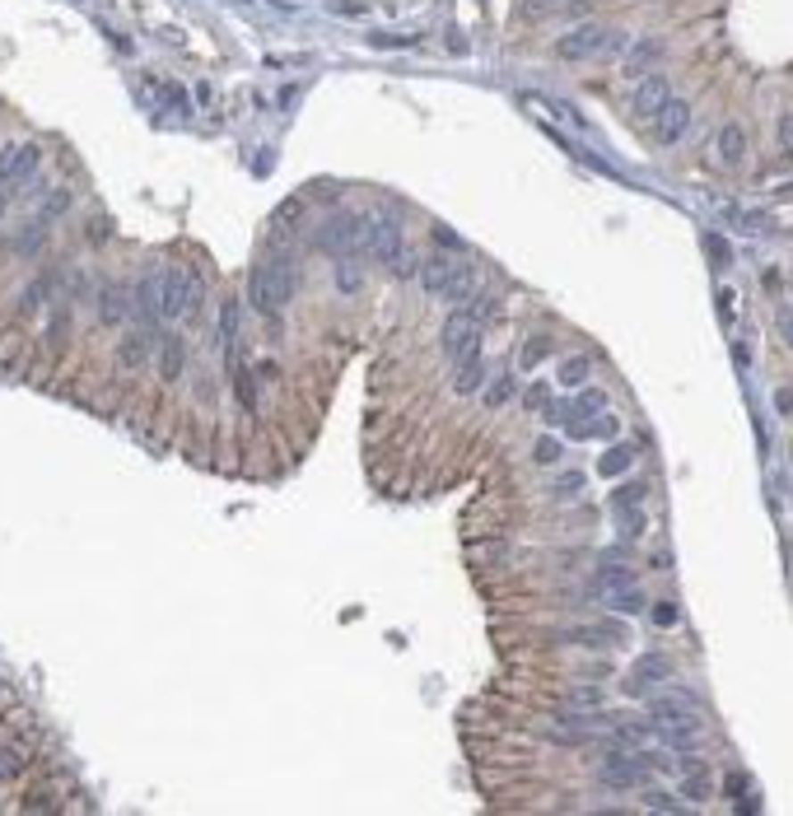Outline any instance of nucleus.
Segmentation results:
<instances>
[{"instance_id": "obj_38", "label": "nucleus", "mask_w": 793, "mask_h": 816, "mask_svg": "<svg viewBox=\"0 0 793 816\" xmlns=\"http://www.w3.org/2000/svg\"><path fill=\"white\" fill-rule=\"evenodd\" d=\"M234 387H238L243 406L252 411V406H257V383H252V369H238V374H234Z\"/></svg>"}, {"instance_id": "obj_24", "label": "nucleus", "mask_w": 793, "mask_h": 816, "mask_svg": "<svg viewBox=\"0 0 793 816\" xmlns=\"http://www.w3.org/2000/svg\"><path fill=\"white\" fill-rule=\"evenodd\" d=\"M588 374H593V359L588 355H569L560 369H556V378H560V387H583L588 383Z\"/></svg>"}, {"instance_id": "obj_26", "label": "nucleus", "mask_w": 793, "mask_h": 816, "mask_svg": "<svg viewBox=\"0 0 793 816\" xmlns=\"http://www.w3.org/2000/svg\"><path fill=\"white\" fill-rule=\"evenodd\" d=\"M462 309H467V313H472V317L485 326V322H491V317L500 313V303H495V294H491V290H472V294L462 299Z\"/></svg>"}, {"instance_id": "obj_9", "label": "nucleus", "mask_w": 793, "mask_h": 816, "mask_svg": "<svg viewBox=\"0 0 793 816\" xmlns=\"http://www.w3.org/2000/svg\"><path fill=\"white\" fill-rule=\"evenodd\" d=\"M673 98V85H667V75L663 70H648V75H640L635 79V94H630V117H640V121H654V112Z\"/></svg>"}, {"instance_id": "obj_54", "label": "nucleus", "mask_w": 793, "mask_h": 816, "mask_svg": "<svg viewBox=\"0 0 793 816\" xmlns=\"http://www.w3.org/2000/svg\"><path fill=\"white\" fill-rule=\"evenodd\" d=\"M789 406H793V397H789V387H780V392H775V411H780V416H789Z\"/></svg>"}, {"instance_id": "obj_8", "label": "nucleus", "mask_w": 793, "mask_h": 816, "mask_svg": "<svg viewBox=\"0 0 793 816\" xmlns=\"http://www.w3.org/2000/svg\"><path fill=\"white\" fill-rule=\"evenodd\" d=\"M602 779H607V788H644L648 765H644V756H630V751L612 746L602 756Z\"/></svg>"}, {"instance_id": "obj_36", "label": "nucleus", "mask_w": 793, "mask_h": 816, "mask_svg": "<svg viewBox=\"0 0 793 816\" xmlns=\"http://www.w3.org/2000/svg\"><path fill=\"white\" fill-rule=\"evenodd\" d=\"M681 793L690 803H700V798H709V793H715V784H709V774L705 770H690V779L681 784Z\"/></svg>"}, {"instance_id": "obj_10", "label": "nucleus", "mask_w": 793, "mask_h": 816, "mask_svg": "<svg viewBox=\"0 0 793 816\" xmlns=\"http://www.w3.org/2000/svg\"><path fill=\"white\" fill-rule=\"evenodd\" d=\"M690 127V103L686 98H667V103L654 112V140L658 145H677Z\"/></svg>"}, {"instance_id": "obj_13", "label": "nucleus", "mask_w": 793, "mask_h": 816, "mask_svg": "<svg viewBox=\"0 0 793 816\" xmlns=\"http://www.w3.org/2000/svg\"><path fill=\"white\" fill-rule=\"evenodd\" d=\"M663 52H667V43L663 37H640L635 47H625V75L630 79H640V75H648L663 61Z\"/></svg>"}, {"instance_id": "obj_27", "label": "nucleus", "mask_w": 793, "mask_h": 816, "mask_svg": "<svg viewBox=\"0 0 793 816\" xmlns=\"http://www.w3.org/2000/svg\"><path fill=\"white\" fill-rule=\"evenodd\" d=\"M551 350H556V341H551V336H533V341L523 345V355H518V369H523V374H533V369H537V364H541L546 355H551Z\"/></svg>"}, {"instance_id": "obj_32", "label": "nucleus", "mask_w": 793, "mask_h": 816, "mask_svg": "<svg viewBox=\"0 0 793 816\" xmlns=\"http://www.w3.org/2000/svg\"><path fill=\"white\" fill-rule=\"evenodd\" d=\"M565 639H574V644H621V625H593V630H574V635H565Z\"/></svg>"}, {"instance_id": "obj_14", "label": "nucleus", "mask_w": 793, "mask_h": 816, "mask_svg": "<svg viewBox=\"0 0 793 816\" xmlns=\"http://www.w3.org/2000/svg\"><path fill=\"white\" fill-rule=\"evenodd\" d=\"M154 345H159V332H127L117 341V359L127 364V369H145Z\"/></svg>"}, {"instance_id": "obj_3", "label": "nucleus", "mask_w": 793, "mask_h": 816, "mask_svg": "<svg viewBox=\"0 0 793 816\" xmlns=\"http://www.w3.org/2000/svg\"><path fill=\"white\" fill-rule=\"evenodd\" d=\"M625 47V33L621 29H602V24H583L574 33L560 37V56L565 61H593V56H616Z\"/></svg>"}, {"instance_id": "obj_45", "label": "nucleus", "mask_w": 793, "mask_h": 816, "mask_svg": "<svg viewBox=\"0 0 793 816\" xmlns=\"http://www.w3.org/2000/svg\"><path fill=\"white\" fill-rule=\"evenodd\" d=\"M416 267H420V261H416V257H411V252H406V248H401V257H397V261H392V271H397V276H401V280H411V276H416Z\"/></svg>"}, {"instance_id": "obj_42", "label": "nucleus", "mask_w": 793, "mask_h": 816, "mask_svg": "<svg viewBox=\"0 0 793 816\" xmlns=\"http://www.w3.org/2000/svg\"><path fill=\"white\" fill-rule=\"evenodd\" d=\"M560 453H565L560 439H556V434H546V439H537V453H533V457H537V462H560Z\"/></svg>"}, {"instance_id": "obj_43", "label": "nucleus", "mask_w": 793, "mask_h": 816, "mask_svg": "<svg viewBox=\"0 0 793 816\" xmlns=\"http://www.w3.org/2000/svg\"><path fill=\"white\" fill-rule=\"evenodd\" d=\"M546 401H551V387H546V383H533V387L523 392V406H527V411H541Z\"/></svg>"}, {"instance_id": "obj_4", "label": "nucleus", "mask_w": 793, "mask_h": 816, "mask_svg": "<svg viewBox=\"0 0 793 816\" xmlns=\"http://www.w3.org/2000/svg\"><path fill=\"white\" fill-rule=\"evenodd\" d=\"M318 248L332 252V257H355V252H364V215H355V210L332 215L318 229Z\"/></svg>"}, {"instance_id": "obj_7", "label": "nucleus", "mask_w": 793, "mask_h": 816, "mask_svg": "<svg viewBox=\"0 0 793 816\" xmlns=\"http://www.w3.org/2000/svg\"><path fill=\"white\" fill-rule=\"evenodd\" d=\"M37 163H43V145H33V140H24V145H5V150H0V192H5V187H24V182L37 173Z\"/></svg>"}, {"instance_id": "obj_6", "label": "nucleus", "mask_w": 793, "mask_h": 816, "mask_svg": "<svg viewBox=\"0 0 793 816\" xmlns=\"http://www.w3.org/2000/svg\"><path fill=\"white\" fill-rule=\"evenodd\" d=\"M481 332H485V326H481L472 313H467V309H453L449 322H443V332H439L443 355H449V359H462V355L481 350Z\"/></svg>"}, {"instance_id": "obj_2", "label": "nucleus", "mask_w": 793, "mask_h": 816, "mask_svg": "<svg viewBox=\"0 0 793 816\" xmlns=\"http://www.w3.org/2000/svg\"><path fill=\"white\" fill-rule=\"evenodd\" d=\"M196 299H201L196 271L169 267L164 276H159V317H164V322H182L187 313H196Z\"/></svg>"}, {"instance_id": "obj_34", "label": "nucleus", "mask_w": 793, "mask_h": 816, "mask_svg": "<svg viewBox=\"0 0 793 816\" xmlns=\"http://www.w3.org/2000/svg\"><path fill=\"white\" fill-rule=\"evenodd\" d=\"M583 481H588L583 472H560L556 485H551V495H556V499H574L579 490H583Z\"/></svg>"}, {"instance_id": "obj_52", "label": "nucleus", "mask_w": 793, "mask_h": 816, "mask_svg": "<svg viewBox=\"0 0 793 816\" xmlns=\"http://www.w3.org/2000/svg\"><path fill=\"white\" fill-rule=\"evenodd\" d=\"M434 238H439V248H462V238H458L453 229H443V224L434 229Z\"/></svg>"}, {"instance_id": "obj_37", "label": "nucleus", "mask_w": 793, "mask_h": 816, "mask_svg": "<svg viewBox=\"0 0 793 816\" xmlns=\"http://www.w3.org/2000/svg\"><path fill=\"white\" fill-rule=\"evenodd\" d=\"M644 495H648V485H644V481H625V485L616 490V495H612V504H616V508H635Z\"/></svg>"}, {"instance_id": "obj_31", "label": "nucleus", "mask_w": 793, "mask_h": 816, "mask_svg": "<svg viewBox=\"0 0 793 816\" xmlns=\"http://www.w3.org/2000/svg\"><path fill=\"white\" fill-rule=\"evenodd\" d=\"M154 94H159V103H164L169 112H178V117L192 112V98H187V89H182V85H159Z\"/></svg>"}, {"instance_id": "obj_29", "label": "nucleus", "mask_w": 793, "mask_h": 816, "mask_svg": "<svg viewBox=\"0 0 793 816\" xmlns=\"http://www.w3.org/2000/svg\"><path fill=\"white\" fill-rule=\"evenodd\" d=\"M602 593H612V588H625V583H635V569H625V565H598V579H593Z\"/></svg>"}, {"instance_id": "obj_28", "label": "nucleus", "mask_w": 793, "mask_h": 816, "mask_svg": "<svg viewBox=\"0 0 793 816\" xmlns=\"http://www.w3.org/2000/svg\"><path fill=\"white\" fill-rule=\"evenodd\" d=\"M476 290V276H472V267L467 261H458L453 267V276H449V290H443V299H453V303H462L467 294Z\"/></svg>"}, {"instance_id": "obj_51", "label": "nucleus", "mask_w": 793, "mask_h": 816, "mask_svg": "<svg viewBox=\"0 0 793 816\" xmlns=\"http://www.w3.org/2000/svg\"><path fill=\"white\" fill-rule=\"evenodd\" d=\"M780 150H784V154L793 150V121H789V112L780 117Z\"/></svg>"}, {"instance_id": "obj_16", "label": "nucleus", "mask_w": 793, "mask_h": 816, "mask_svg": "<svg viewBox=\"0 0 793 816\" xmlns=\"http://www.w3.org/2000/svg\"><path fill=\"white\" fill-rule=\"evenodd\" d=\"M658 728V742L673 746V751H696L700 746V723L696 719H681V723H654Z\"/></svg>"}, {"instance_id": "obj_19", "label": "nucleus", "mask_w": 793, "mask_h": 816, "mask_svg": "<svg viewBox=\"0 0 793 816\" xmlns=\"http://www.w3.org/2000/svg\"><path fill=\"white\" fill-rule=\"evenodd\" d=\"M630 462H635V443H612L607 453L598 457V476H625Z\"/></svg>"}, {"instance_id": "obj_53", "label": "nucleus", "mask_w": 793, "mask_h": 816, "mask_svg": "<svg viewBox=\"0 0 793 816\" xmlns=\"http://www.w3.org/2000/svg\"><path fill=\"white\" fill-rule=\"evenodd\" d=\"M66 206H70V196H66V192H56V196L47 201V215H61V210H66Z\"/></svg>"}, {"instance_id": "obj_50", "label": "nucleus", "mask_w": 793, "mask_h": 816, "mask_svg": "<svg viewBox=\"0 0 793 816\" xmlns=\"http://www.w3.org/2000/svg\"><path fill=\"white\" fill-rule=\"evenodd\" d=\"M621 742H635V746H640V742H648V728H640V723H625V728H621Z\"/></svg>"}, {"instance_id": "obj_5", "label": "nucleus", "mask_w": 793, "mask_h": 816, "mask_svg": "<svg viewBox=\"0 0 793 816\" xmlns=\"http://www.w3.org/2000/svg\"><path fill=\"white\" fill-rule=\"evenodd\" d=\"M401 219L397 215H364V252H374V261L392 267L401 257Z\"/></svg>"}, {"instance_id": "obj_48", "label": "nucleus", "mask_w": 793, "mask_h": 816, "mask_svg": "<svg viewBox=\"0 0 793 816\" xmlns=\"http://www.w3.org/2000/svg\"><path fill=\"white\" fill-rule=\"evenodd\" d=\"M654 625H677V606L673 602H658L654 606Z\"/></svg>"}, {"instance_id": "obj_20", "label": "nucleus", "mask_w": 793, "mask_h": 816, "mask_svg": "<svg viewBox=\"0 0 793 816\" xmlns=\"http://www.w3.org/2000/svg\"><path fill=\"white\" fill-rule=\"evenodd\" d=\"M131 294H136V299H131V309L154 326V322H159V280H136V290H131Z\"/></svg>"}, {"instance_id": "obj_12", "label": "nucleus", "mask_w": 793, "mask_h": 816, "mask_svg": "<svg viewBox=\"0 0 793 816\" xmlns=\"http://www.w3.org/2000/svg\"><path fill=\"white\" fill-rule=\"evenodd\" d=\"M453 267H458V257H449V252H430V257H420L416 276H420V284H425V290H430L434 299H443V290H449V276H453Z\"/></svg>"}, {"instance_id": "obj_40", "label": "nucleus", "mask_w": 793, "mask_h": 816, "mask_svg": "<svg viewBox=\"0 0 793 816\" xmlns=\"http://www.w3.org/2000/svg\"><path fill=\"white\" fill-rule=\"evenodd\" d=\"M569 700L583 709H602V686H579V690H569Z\"/></svg>"}, {"instance_id": "obj_56", "label": "nucleus", "mask_w": 793, "mask_h": 816, "mask_svg": "<svg viewBox=\"0 0 793 816\" xmlns=\"http://www.w3.org/2000/svg\"><path fill=\"white\" fill-rule=\"evenodd\" d=\"M5 206H10V201H5V192H0V219H5Z\"/></svg>"}, {"instance_id": "obj_17", "label": "nucleus", "mask_w": 793, "mask_h": 816, "mask_svg": "<svg viewBox=\"0 0 793 816\" xmlns=\"http://www.w3.org/2000/svg\"><path fill=\"white\" fill-rule=\"evenodd\" d=\"M719 159L728 163V169H738V163L747 159V131L738 127V121H728V127L719 131Z\"/></svg>"}, {"instance_id": "obj_11", "label": "nucleus", "mask_w": 793, "mask_h": 816, "mask_svg": "<svg viewBox=\"0 0 793 816\" xmlns=\"http://www.w3.org/2000/svg\"><path fill=\"white\" fill-rule=\"evenodd\" d=\"M663 677H673V658L667 653H644V658H635V677L625 681V696H644Z\"/></svg>"}, {"instance_id": "obj_44", "label": "nucleus", "mask_w": 793, "mask_h": 816, "mask_svg": "<svg viewBox=\"0 0 793 816\" xmlns=\"http://www.w3.org/2000/svg\"><path fill=\"white\" fill-rule=\"evenodd\" d=\"M621 532L625 537H644V514H640V508H621Z\"/></svg>"}, {"instance_id": "obj_35", "label": "nucleus", "mask_w": 793, "mask_h": 816, "mask_svg": "<svg viewBox=\"0 0 793 816\" xmlns=\"http://www.w3.org/2000/svg\"><path fill=\"white\" fill-rule=\"evenodd\" d=\"M705 252L715 257V267L723 271V267H733V248L723 243V234H705Z\"/></svg>"}, {"instance_id": "obj_18", "label": "nucleus", "mask_w": 793, "mask_h": 816, "mask_svg": "<svg viewBox=\"0 0 793 816\" xmlns=\"http://www.w3.org/2000/svg\"><path fill=\"white\" fill-rule=\"evenodd\" d=\"M182 359H187V355H182V336L164 332V336H159V374H164L169 383L182 378Z\"/></svg>"}, {"instance_id": "obj_41", "label": "nucleus", "mask_w": 793, "mask_h": 816, "mask_svg": "<svg viewBox=\"0 0 793 816\" xmlns=\"http://www.w3.org/2000/svg\"><path fill=\"white\" fill-rule=\"evenodd\" d=\"M644 803L654 807V812H686V803L673 798V793H644Z\"/></svg>"}, {"instance_id": "obj_25", "label": "nucleus", "mask_w": 793, "mask_h": 816, "mask_svg": "<svg viewBox=\"0 0 793 816\" xmlns=\"http://www.w3.org/2000/svg\"><path fill=\"white\" fill-rule=\"evenodd\" d=\"M219 345L234 359V345H238V303L234 299H225V309H219Z\"/></svg>"}, {"instance_id": "obj_22", "label": "nucleus", "mask_w": 793, "mask_h": 816, "mask_svg": "<svg viewBox=\"0 0 793 816\" xmlns=\"http://www.w3.org/2000/svg\"><path fill=\"white\" fill-rule=\"evenodd\" d=\"M24 770H29V751H24V746H19V742H5V746H0V784L19 779Z\"/></svg>"}, {"instance_id": "obj_49", "label": "nucleus", "mask_w": 793, "mask_h": 816, "mask_svg": "<svg viewBox=\"0 0 793 816\" xmlns=\"http://www.w3.org/2000/svg\"><path fill=\"white\" fill-rule=\"evenodd\" d=\"M359 284V271L351 267V257H341V290H355Z\"/></svg>"}, {"instance_id": "obj_30", "label": "nucleus", "mask_w": 793, "mask_h": 816, "mask_svg": "<svg viewBox=\"0 0 793 816\" xmlns=\"http://www.w3.org/2000/svg\"><path fill=\"white\" fill-rule=\"evenodd\" d=\"M598 411H607V392L602 387H583L574 397V420H593Z\"/></svg>"}, {"instance_id": "obj_15", "label": "nucleus", "mask_w": 793, "mask_h": 816, "mask_svg": "<svg viewBox=\"0 0 793 816\" xmlns=\"http://www.w3.org/2000/svg\"><path fill=\"white\" fill-rule=\"evenodd\" d=\"M453 364H458V369H453V392H462V397L481 392V387H485V359H481V350L462 355V359H453Z\"/></svg>"}, {"instance_id": "obj_1", "label": "nucleus", "mask_w": 793, "mask_h": 816, "mask_svg": "<svg viewBox=\"0 0 793 816\" xmlns=\"http://www.w3.org/2000/svg\"><path fill=\"white\" fill-rule=\"evenodd\" d=\"M248 299H252V309L267 313V317L285 313V303L294 299V261L290 257H271V261H261V267H252Z\"/></svg>"}, {"instance_id": "obj_39", "label": "nucleus", "mask_w": 793, "mask_h": 816, "mask_svg": "<svg viewBox=\"0 0 793 816\" xmlns=\"http://www.w3.org/2000/svg\"><path fill=\"white\" fill-rule=\"evenodd\" d=\"M47 290H52V280H33L29 290H24V313L43 309V303H47Z\"/></svg>"}, {"instance_id": "obj_21", "label": "nucleus", "mask_w": 793, "mask_h": 816, "mask_svg": "<svg viewBox=\"0 0 793 816\" xmlns=\"http://www.w3.org/2000/svg\"><path fill=\"white\" fill-rule=\"evenodd\" d=\"M612 611H621V616H640V611L648 606V598H644V588L640 583H625V588H612Z\"/></svg>"}, {"instance_id": "obj_23", "label": "nucleus", "mask_w": 793, "mask_h": 816, "mask_svg": "<svg viewBox=\"0 0 793 816\" xmlns=\"http://www.w3.org/2000/svg\"><path fill=\"white\" fill-rule=\"evenodd\" d=\"M98 313H103V322H121L127 317V290L121 284H103L98 290Z\"/></svg>"}, {"instance_id": "obj_55", "label": "nucleus", "mask_w": 793, "mask_h": 816, "mask_svg": "<svg viewBox=\"0 0 793 816\" xmlns=\"http://www.w3.org/2000/svg\"><path fill=\"white\" fill-rule=\"evenodd\" d=\"M719 313H723V322H728V317H733V294H728V290L719 294Z\"/></svg>"}, {"instance_id": "obj_46", "label": "nucleus", "mask_w": 793, "mask_h": 816, "mask_svg": "<svg viewBox=\"0 0 793 816\" xmlns=\"http://www.w3.org/2000/svg\"><path fill=\"white\" fill-rule=\"evenodd\" d=\"M369 43H374V47H411L416 37H397V33H374Z\"/></svg>"}, {"instance_id": "obj_47", "label": "nucleus", "mask_w": 793, "mask_h": 816, "mask_svg": "<svg viewBox=\"0 0 793 816\" xmlns=\"http://www.w3.org/2000/svg\"><path fill=\"white\" fill-rule=\"evenodd\" d=\"M747 784H751L747 774H728V779H723V793H728V798H742V793H747Z\"/></svg>"}, {"instance_id": "obj_33", "label": "nucleus", "mask_w": 793, "mask_h": 816, "mask_svg": "<svg viewBox=\"0 0 793 816\" xmlns=\"http://www.w3.org/2000/svg\"><path fill=\"white\" fill-rule=\"evenodd\" d=\"M509 397H514V374H500L491 387H485V411H500Z\"/></svg>"}]
</instances>
